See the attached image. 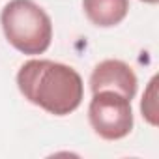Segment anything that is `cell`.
Instances as JSON below:
<instances>
[{
    "mask_svg": "<svg viewBox=\"0 0 159 159\" xmlns=\"http://www.w3.org/2000/svg\"><path fill=\"white\" fill-rule=\"evenodd\" d=\"M25 99L54 116H67L83 103L84 84L71 66L52 60H28L17 73Z\"/></svg>",
    "mask_w": 159,
    "mask_h": 159,
    "instance_id": "cell-1",
    "label": "cell"
},
{
    "mask_svg": "<svg viewBox=\"0 0 159 159\" xmlns=\"http://www.w3.org/2000/svg\"><path fill=\"white\" fill-rule=\"evenodd\" d=\"M8 43L23 54H43L52 41L51 17L34 0H11L0 13Z\"/></svg>",
    "mask_w": 159,
    "mask_h": 159,
    "instance_id": "cell-2",
    "label": "cell"
},
{
    "mask_svg": "<svg viewBox=\"0 0 159 159\" xmlns=\"http://www.w3.org/2000/svg\"><path fill=\"white\" fill-rule=\"evenodd\" d=\"M88 120L96 135L101 139L120 140L133 129L131 99L112 90L94 92L88 107Z\"/></svg>",
    "mask_w": 159,
    "mask_h": 159,
    "instance_id": "cell-3",
    "label": "cell"
},
{
    "mask_svg": "<svg viewBox=\"0 0 159 159\" xmlns=\"http://www.w3.org/2000/svg\"><path fill=\"white\" fill-rule=\"evenodd\" d=\"M137 75L133 67L122 60H103L99 62L90 77V90L101 92V90H112L127 99H133L137 94Z\"/></svg>",
    "mask_w": 159,
    "mask_h": 159,
    "instance_id": "cell-4",
    "label": "cell"
},
{
    "mask_svg": "<svg viewBox=\"0 0 159 159\" xmlns=\"http://www.w3.org/2000/svg\"><path fill=\"white\" fill-rule=\"evenodd\" d=\"M83 10L92 25L111 28L125 19L129 0H83Z\"/></svg>",
    "mask_w": 159,
    "mask_h": 159,
    "instance_id": "cell-5",
    "label": "cell"
},
{
    "mask_svg": "<svg viewBox=\"0 0 159 159\" xmlns=\"http://www.w3.org/2000/svg\"><path fill=\"white\" fill-rule=\"evenodd\" d=\"M140 112L150 125H157V77H152V81L148 83L140 101Z\"/></svg>",
    "mask_w": 159,
    "mask_h": 159,
    "instance_id": "cell-6",
    "label": "cell"
},
{
    "mask_svg": "<svg viewBox=\"0 0 159 159\" xmlns=\"http://www.w3.org/2000/svg\"><path fill=\"white\" fill-rule=\"evenodd\" d=\"M142 2H146V4H157L159 0H142Z\"/></svg>",
    "mask_w": 159,
    "mask_h": 159,
    "instance_id": "cell-7",
    "label": "cell"
}]
</instances>
